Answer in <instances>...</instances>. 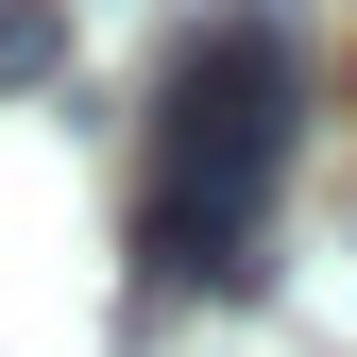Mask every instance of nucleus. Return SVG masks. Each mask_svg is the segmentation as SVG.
<instances>
[{"mask_svg":"<svg viewBox=\"0 0 357 357\" xmlns=\"http://www.w3.org/2000/svg\"><path fill=\"white\" fill-rule=\"evenodd\" d=\"M289 119H306V52L273 17H221L204 52L170 68V137H153V204H137L153 289H255V273H273Z\"/></svg>","mask_w":357,"mask_h":357,"instance_id":"1","label":"nucleus"},{"mask_svg":"<svg viewBox=\"0 0 357 357\" xmlns=\"http://www.w3.org/2000/svg\"><path fill=\"white\" fill-rule=\"evenodd\" d=\"M68 68V0H0V85H52Z\"/></svg>","mask_w":357,"mask_h":357,"instance_id":"2","label":"nucleus"}]
</instances>
